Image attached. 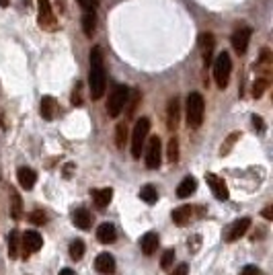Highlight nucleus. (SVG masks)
<instances>
[{
  "label": "nucleus",
  "mask_w": 273,
  "mask_h": 275,
  "mask_svg": "<svg viewBox=\"0 0 273 275\" xmlns=\"http://www.w3.org/2000/svg\"><path fill=\"white\" fill-rule=\"evenodd\" d=\"M105 84H107V74H105L103 54H101V48H99V45H95V48L90 50V74H88L90 97H93L95 101L103 97Z\"/></svg>",
  "instance_id": "f257e3e1"
},
{
  "label": "nucleus",
  "mask_w": 273,
  "mask_h": 275,
  "mask_svg": "<svg viewBox=\"0 0 273 275\" xmlns=\"http://www.w3.org/2000/svg\"><path fill=\"white\" fill-rule=\"evenodd\" d=\"M203 113H206V101L199 93H191L187 97V125L191 130H197L203 123Z\"/></svg>",
  "instance_id": "f03ea898"
},
{
  "label": "nucleus",
  "mask_w": 273,
  "mask_h": 275,
  "mask_svg": "<svg viewBox=\"0 0 273 275\" xmlns=\"http://www.w3.org/2000/svg\"><path fill=\"white\" fill-rule=\"evenodd\" d=\"M230 72H232V60H230V54L228 52H220L218 58L214 62V78H216V84L220 88H226L230 82Z\"/></svg>",
  "instance_id": "7ed1b4c3"
},
{
  "label": "nucleus",
  "mask_w": 273,
  "mask_h": 275,
  "mask_svg": "<svg viewBox=\"0 0 273 275\" xmlns=\"http://www.w3.org/2000/svg\"><path fill=\"white\" fill-rule=\"evenodd\" d=\"M148 132H150V119L142 117L136 121L134 125V134H132V156L134 158H140L142 156V148L148 140Z\"/></svg>",
  "instance_id": "20e7f679"
},
{
  "label": "nucleus",
  "mask_w": 273,
  "mask_h": 275,
  "mask_svg": "<svg viewBox=\"0 0 273 275\" xmlns=\"http://www.w3.org/2000/svg\"><path fill=\"white\" fill-rule=\"evenodd\" d=\"M128 95H130V88L123 86V84H117L113 88V93L109 95V101H107V113L111 117H117L119 113L126 107V101H128Z\"/></svg>",
  "instance_id": "39448f33"
},
{
  "label": "nucleus",
  "mask_w": 273,
  "mask_h": 275,
  "mask_svg": "<svg viewBox=\"0 0 273 275\" xmlns=\"http://www.w3.org/2000/svg\"><path fill=\"white\" fill-rule=\"evenodd\" d=\"M39 4V17H37V23L43 31H55L58 29V21H55V15L52 13V4L50 0H37Z\"/></svg>",
  "instance_id": "423d86ee"
},
{
  "label": "nucleus",
  "mask_w": 273,
  "mask_h": 275,
  "mask_svg": "<svg viewBox=\"0 0 273 275\" xmlns=\"http://www.w3.org/2000/svg\"><path fill=\"white\" fill-rule=\"evenodd\" d=\"M163 144H161V138L152 136L148 140V150H146V166L148 168H158L161 166V160H163Z\"/></svg>",
  "instance_id": "0eeeda50"
},
{
  "label": "nucleus",
  "mask_w": 273,
  "mask_h": 275,
  "mask_svg": "<svg viewBox=\"0 0 273 275\" xmlns=\"http://www.w3.org/2000/svg\"><path fill=\"white\" fill-rule=\"evenodd\" d=\"M251 35H253V31L248 29V27H241V29H236L232 33V48L236 54H245L246 48H248V41H251Z\"/></svg>",
  "instance_id": "6e6552de"
},
{
  "label": "nucleus",
  "mask_w": 273,
  "mask_h": 275,
  "mask_svg": "<svg viewBox=\"0 0 273 275\" xmlns=\"http://www.w3.org/2000/svg\"><path fill=\"white\" fill-rule=\"evenodd\" d=\"M206 181H208V185H210V189H212V193H214V197L216 199H220V201H226L228 199V185H226V181L224 179H220V177H216V175H206Z\"/></svg>",
  "instance_id": "1a4fd4ad"
},
{
  "label": "nucleus",
  "mask_w": 273,
  "mask_h": 275,
  "mask_svg": "<svg viewBox=\"0 0 273 275\" xmlns=\"http://www.w3.org/2000/svg\"><path fill=\"white\" fill-rule=\"evenodd\" d=\"M21 243H23V250H25V259H27L29 253H35V250L41 248L43 238H41V234L35 232V230H27L25 234L21 236Z\"/></svg>",
  "instance_id": "9d476101"
},
{
  "label": "nucleus",
  "mask_w": 273,
  "mask_h": 275,
  "mask_svg": "<svg viewBox=\"0 0 273 275\" xmlns=\"http://www.w3.org/2000/svg\"><path fill=\"white\" fill-rule=\"evenodd\" d=\"M179 119H181V103L179 97L168 101V109H166V128L170 132H175L179 128Z\"/></svg>",
  "instance_id": "9b49d317"
},
{
  "label": "nucleus",
  "mask_w": 273,
  "mask_h": 275,
  "mask_svg": "<svg viewBox=\"0 0 273 275\" xmlns=\"http://www.w3.org/2000/svg\"><path fill=\"white\" fill-rule=\"evenodd\" d=\"M248 228H251V218H241V220H236V222L230 226L228 234H226V243H234V240H238L241 236H245Z\"/></svg>",
  "instance_id": "f8f14e48"
},
{
  "label": "nucleus",
  "mask_w": 273,
  "mask_h": 275,
  "mask_svg": "<svg viewBox=\"0 0 273 275\" xmlns=\"http://www.w3.org/2000/svg\"><path fill=\"white\" fill-rule=\"evenodd\" d=\"M17 179H19V185L23 187V189H33L35 187V183H37V173L33 168H29V166H21L19 170H17Z\"/></svg>",
  "instance_id": "ddd939ff"
},
{
  "label": "nucleus",
  "mask_w": 273,
  "mask_h": 275,
  "mask_svg": "<svg viewBox=\"0 0 273 275\" xmlns=\"http://www.w3.org/2000/svg\"><path fill=\"white\" fill-rule=\"evenodd\" d=\"M214 35L212 33H201L199 35V50L203 54V64L210 66L212 64V54H214Z\"/></svg>",
  "instance_id": "4468645a"
},
{
  "label": "nucleus",
  "mask_w": 273,
  "mask_h": 275,
  "mask_svg": "<svg viewBox=\"0 0 273 275\" xmlns=\"http://www.w3.org/2000/svg\"><path fill=\"white\" fill-rule=\"evenodd\" d=\"M95 267L101 275H111V273H115V259L109 253H101L95 261Z\"/></svg>",
  "instance_id": "2eb2a0df"
},
{
  "label": "nucleus",
  "mask_w": 273,
  "mask_h": 275,
  "mask_svg": "<svg viewBox=\"0 0 273 275\" xmlns=\"http://www.w3.org/2000/svg\"><path fill=\"white\" fill-rule=\"evenodd\" d=\"M97 238H99V243H103V245H111V243H115V238H117V230H115V226L105 222V224H101L97 228Z\"/></svg>",
  "instance_id": "dca6fc26"
},
{
  "label": "nucleus",
  "mask_w": 273,
  "mask_h": 275,
  "mask_svg": "<svg viewBox=\"0 0 273 275\" xmlns=\"http://www.w3.org/2000/svg\"><path fill=\"white\" fill-rule=\"evenodd\" d=\"M158 243H161V238H158L156 232H146L140 240V247H142V253L144 255H154L156 253V248H158Z\"/></svg>",
  "instance_id": "f3484780"
},
{
  "label": "nucleus",
  "mask_w": 273,
  "mask_h": 275,
  "mask_svg": "<svg viewBox=\"0 0 273 275\" xmlns=\"http://www.w3.org/2000/svg\"><path fill=\"white\" fill-rule=\"evenodd\" d=\"M195 189H197V181H195V177H185L183 181L179 183L177 195H179L181 199H187V197H191L193 193H195Z\"/></svg>",
  "instance_id": "a211bd4d"
},
{
  "label": "nucleus",
  "mask_w": 273,
  "mask_h": 275,
  "mask_svg": "<svg viewBox=\"0 0 273 275\" xmlns=\"http://www.w3.org/2000/svg\"><path fill=\"white\" fill-rule=\"evenodd\" d=\"M90 195H93L95 205H97L99 210H105L107 205H109V201H111V197H113V189H109V187L95 189V191H90Z\"/></svg>",
  "instance_id": "6ab92c4d"
},
{
  "label": "nucleus",
  "mask_w": 273,
  "mask_h": 275,
  "mask_svg": "<svg viewBox=\"0 0 273 275\" xmlns=\"http://www.w3.org/2000/svg\"><path fill=\"white\" fill-rule=\"evenodd\" d=\"M191 216H193V210H191V205H181V208H177L173 212V222L177 226H187L189 220H191Z\"/></svg>",
  "instance_id": "aec40b11"
},
{
  "label": "nucleus",
  "mask_w": 273,
  "mask_h": 275,
  "mask_svg": "<svg viewBox=\"0 0 273 275\" xmlns=\"http://www.w3.org/2000/svg\"><path fill=\"white\" fill-rule=\"evenodd\" d=\"M74 226L76 228H81V230H88L90 228V224H93V220H90V212L88 210H84V208H81V210H76L74 212Z\"/></svg>",
  "instance_id": "412c9836"
},
{
  "label": "nucleus",
  "mask_w": 273,
  "mask_h": 275,
  "mask_svg": "<svg viewBox=\"0 0 273 275\" xmlns=\"http://www.w3.org/2000/svg\"><path fill=\"white\" fill-rule=\"evenodd\" d=\"M41 117L43 119H48V121H52L54 117H55V99L54 97H43L41 99Z\"/></svg>",
  "instance_id": "4be33fe9"
},
{
  "label": "nucleus",
  "mask_w": 273,
  "mask_h": 275,
  "mask_svg": "<svg viewBox=\"0 0 273 275\" xmlns=\"http://www.w3.org/2000/svg\"><path fill=\"white\" fill-rule=\"evenodd\" d=\"M140 99H142V93H140V90H138V88H130V95H128V101H126V105H128V115H130V117L136 113V109H138Z\"/></svg>",
  "instance_id": "5701e85b"
},
{
  "label": "nucleus",
  "mask_w": 273,
  "mask_h": 275,
  "mask_svg": "<svg viewBox=\"0 0 273 275\" xmlns=\"http://www.w3.org/2000/svg\"><path fill=\"white\" fill-rule=\"evenodd\" d=\"M95 27H97V15L95 13H84L82 15V31H84V35L93 37Z\"/></svg>",
  "instance_id": "b1692460"
},
{
  "label": "nucleus",
  "mask_w": 273,
  "mask_h": 275,
  "mask_svg": "<svg viewBox=\"0 0 273 275\" xmlns=\"http://www.w3.org/2000/svg\"><path fill=\"white\" fill-rule=\"evenodd\" d=\"M10 216L19 220L23 216V201H21V195L17 191H10Z\"/></svg>",
  "instance_id": "393cba45"
},
{
  "label": "nucleus",
  "mask_w": 273,
  "mask_h": 275,
  "mask_svg": "<svg viewBox=\"0 0 273 275\" xmlns=\"http://www.w3.org/2000/svg\"><path fill=\"white\" fill-rule=\"evenodd\" d=\"M19 245H21V236L17 230H13L8 234V257L10 259H17L19 257Z\"/></svg>",
  "instance_id": "a878e982"
},
{
  "label": "nucleus",
  "mask_w": 273,
  "mask_h": 275,
  "mask_svg": "<svg viewBox=\"0 0 273 275\" xmlns=\"http://www.w3.org/2000/svg\"><path fill=\"white\" fill-rule=\"evenodd\" d=\"M140 197L146 201V203H154L158 199V191L154 185H144L142 191H140Z\"/></svg>",
  "instance_id": "bb28decb"
},
{
  "label": "nucleus",
  "mask_w": 273,
  "mask_h": 275,
  "mask_svg": "<svg viewBox=\"0 0 273 275\" xmlns=\"http://www.w3.org/2000/svg\"><path fill=\"white\" fill-rule=\"evenodd\" d=\"M166 158H168V163H177V160H179V140H177V138H170V140H168Z\"/></svg>",
  "instance_id": "cd10ccee"
},
{
  "label": "nucleus",
  "mask_w": 273,
  "mask_h": 275,
  "mask_svg": "<svg viewBox=\"0 0 273 275\" xmlns=\"http://www.w3.org/2000/svg\"><path fill=\"white\" fill-rule=\"evenodd\" d=\"M70 257L74 261H81L84 257V243L82 240H72L70 243Z\"/></svg>",
  "instance_id": "c85d7f7f"
},
{
  "label": "nucleus",
  "mask_w": 273,
  "mask_h": 275,
  "mask_svg": "<svg viewBox=\"0 0 273 275\" xmlns=\"http://www.w3.org/2000/svg\"><path fill=\"white\" fill-rule=\"evenodd\" d=\"M269 86V78L267 76H263V78H259L257 82H255V86H253V97L255 99H261L263 97V93H265V88Z\"/></svg>",
  "instance_id": "c756f323"
},
{
  "label": "nucleus",
  "mask_w": 273,
  "mask_h": 275,
  "mask_svg": "<svg viewBox=\"0 0 273 275\" xmlns=\"http://www.w3.org/2000/svg\"><path fill=\"white\" fill-rule=\"evenodd\" d=\"M126 138H128V125L126 123H119L117 130H115V144H117V148L126 146Z\"/></svg>",
  "instance_id": "7c9ffc66"
},
{
  "label": "nucleus",
  "mask_w": 273,
  "mask_h": 275,
  "mask_svg": "<svg viewBox=\"0 0 273 275\" xmlns=\"http://www.w3.org/2000/svg\"><path fill=\"white\" fill-rule=\"evenodd\" d=\"M173 261H175V250L173 248H166L163 259H161V267L163 269H170V267H173Z\"/></svg>",
  "instance_id": "2f4dec72"
},
{
  "label": "nucleus",
  "mask_w": 273,
  "mask_h": 275,
  "mask_svg": "<svg viewBox=\"0 0 273 275\" xmlns=\"http://www.w3.org/2000/svg\"><path fill=\"white\" fill-rule=\"evenodd\" d=\"M238 138H241V134H238V132L230 134V138H228V142H226V144H222V148H220V154H222V156H226V154H228V152L232 150V146L236 144V140H238Z\"/></svg>",
  "instance_id": "473e14b6"
},
{
  "label": "nucleus",
  "mask_w": 273,
  "mask_h": 275,
  "mask_svg": "<svg viewBox=\"0 0 273 275\" xmlns=\"http://www.w3.org/2000/svg\"><path fill=\"white\" fill-rule=\"evenodd\" d=\"M29 220L35 224V226H41V224H45L48 222V218H45V214L41 212V210H35V212H31L29 214Z\"/></svg>",
  "instance_id": "72a5a7b5"
},
{
  "label": "nucleus",
  "mask_w": 273,
  "mask_h": 275,
  "mask_svg": "<svg viewBox=\"0 0 273 275\" xmlns=\"http://www.w3.org/2000/svg\"><path fill=\"white\" fill-rule=\"evenodd\" d=\"M78 4L82 6L84 13H95V8H97V0H78Z\"/></svg>",
  "instance_id": "f704fd0d"
},
{
  "label": "nucleus",
  "mask_w": 273,
  "mask_h": 275,
  "mask_svg": "<svg viewBox=\"0 0 273 275\" xmlns=\"http://www.w3.org/2000/svg\"><path fill=\"white\" fill-rule=\"evenodd\" d=\"M81 84H76V90H74V95H72V105H76V107H81L82 105V97H81Z\"/></svg>",
  "instance_id": "c9c22d12"
},
{
  "label": "nucleus",
  "mask_w": 273,
  "mask_h": 275,
  "mask_svg": "<svg viewBox=\"0 0 273 275\" xmlns=\"http://www.w3.org/2000/svg\"><path fill=\"white\" fill-rule=\"evenodd\" d=\"M189 273V267H187V263H181V265L175 267V271L170 273V275H187Z\"/></svg>",
  "instance_id": "e433bc0d"
},
{
  "label": "nucleus",
  "mask_w": 273,
  "mask_h": 275,
  "mask_svg": "<svg viewBox=\"0 0 273 275\" xmlns=\"http://www.w3.org/2000/svg\"><path fill=\"white\" fill-rule=\"evenodd\" d=\"M241 275H259V267H257V265H246V267L241 271Z\"/></svg>",
  "instance_id": "4c0bfd02"
},
{
  "label": "nucleus",
  "mask_w": 273,
  "mask_h": 275,
  "mask_svg": "<svg viewBox=\"0 0 273 275\" xmlns=\"http://www.w3.org/2000/svg\"><path fill=\"white\" fill-rule=\"evenodd\" d=\"M253 125H255L257 130H263V119L257 117V115H253Z\"/></svg>",
  "instance_id": "58836bf2"
},
{
  "label": "nucleus",
  "mask_w": 273,
  "mask_h": 275,
  "mask_svg": "<svg viewBox=\"0 0 273 275\" xmlns=\"http://www.w3.org/2000/svg\"><path fill=\"white\" fill-rule=\"evenodd\" d=\"M269 55H271V54H269V50H263V52H261V62H263V64H265V62H269Z\"/></svg>",
  "instance_id": "ea45409f"
},
{
  "label": "nucleus",
  "mask_w": 273,
  "mask_h": 275,
  "mask_svg": "<svg viewBox=\"0 0 273 275\" xmlns=\"http://www.w3.org/2000/svg\"><path fill=\"white\" fill-rule=\"evenodd\" d=\"M263 218H265V220H271V218H273V210L271 208H265L263 210Z\"/></svg>",
  "instance_id": "a19ab883"
},
{
  "label": "nucleus",
  "mask_w": 273,
  "mask_h": 275,
  "mask_svg": "<svg viewBox=\"0 0 273 275\" xmlns=\"http://www.w3.org/2000/svg\"><path fill=\"white\" fill-rule=\"evenodd\" d=\"M60 275H76V273H74L72 269H62V271H60Z\"/></svg>",
  "instance_id": "79ce46f5"
},
{
  "label": "nucleus",
  "mask_w": 273,
  "mask_h": 275,
  "mask_svg": "<svg viewBox=\"0 0 273 275\" xmlns=\"http://www.w3.org/2000/svg\"><path fill=\"white\" fill-rule=\"evenodd\" d=\"M10 4V0H0V6H2V8H6Z\"/></svg>",
  "instance_id": "37998d69"
}]
</instances>
